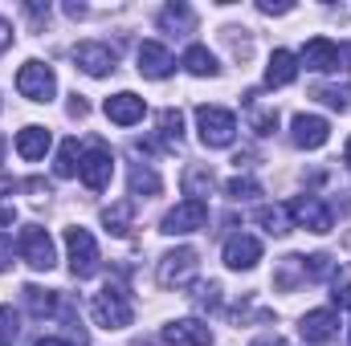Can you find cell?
Returning a JSON list of instances; mask_svg holds the SVG:
<instances>
[{
    "instance_id": "cell-38",
    "label": "cell",
    "mask_w": 351,
    "mask_h": 346,
    "mask_svg": "<svg viewBox=\"0 0 351 346\" xmlns=\"http://www.w3.org/2000/svg\"><path fill=\"white\" fill-rule=\"evenodd\" d=\"M8 45H12V25H8V21H0V53H4Z\"/></svg>"
},
{
    "instance_id": "cell-5",
    "label": "cell",
    "mask_w": 351,
    "mask_h": 346,
    "mask_svg": "<svg viewBox=\"0 0 351 346\" xmlns=\"http://www.w3.org/2000/svg\"><path fill=\"white\" fill-rule=\"evenodd\" d=\"M21 257L29 261L33 269L49 273V269L58 265V257H53V241H49V232H45V228H37V224L21 228Z\"/></svg>"
},
{
    "instance_id": "cell-21",
    "label": "cell",
    "mask_w": 351,
    "mask_h": 346,
    "mask_svg": "<svg viewBox=\"0 0 351 346\" xmlns=\"http://www.w3.org/2000/svg\"><path fill=\"white\" fill-rule=\"evenodd\" d=\"M25 306L33 318H49L58 310V293L53 289H37V285H25Z\"/></svg>"
},
{
    "instance_id": "cell-37",
    "label": "cell",
    "mask_w": 351,
    "mask_h": 346,
    "mask_svg": "<svg viewBox=\"0 0 351 346\" xmlns=\"http://www.w3.org/2000/svg\"><path fill=\"white\" fill-rule=\"evenodd\" d=\"M335 306H343V310H351V281H343V285H335Z\"/></svg>"
},
{
    "instance_id": "cell-31",
    "label": "cell",
    "mask_w": 351,
    "mask_h": 346,
    "mask_svg": "<svg viewBox=\"0 0 351 346\" xmlns=\"http://www.w3.org/2000/svg\"><path fill=\"white\" fill-rule=\"evenodd\" d=\"M258 220L265 224V232H269V237L290 232V228H286V208H262V212H258Z\"/></svg>"
},
{
    "instance_id": "cell-45",
    "label": "cell",
    "mask_w": 351,
    "mask_h": 346,
    "mask_svg": "<svg viewBox=\"0 0 351 346\" xmlns=\"http://www.w3.org/2000/svg\"><path fill=\"white\" fill-rule=\"evenodd\" d=\"M348 338H351V330H348Z\"/></svg>"
},
{
    "instance_id": "cell-29",
    "label": "cell",
    "mask_w": 351,
    "mask_h": 346,
    "mask_svg": "<svg viewBox=\"0 0 351 346\" xmlns=\"http://www.w3.org/2000/svg\"><path fill=\"white\" fill-rule=\"evenodd\" d=\"M16 334H21V318H16V310H12V306H0V346H12L16 343Z\"/></svg>"
},
{
    "instance_id": "cell-42",
    "label": "cell",
    "mask_w": 351,
    "mask_h": 346,
    "mask_svg": "<svg viewBox=\"0 0 351 346\" xmlns=\"http://www.w3.org/2000/svg\"><path fill=\"white\" fill-rule=\"evenodd\" d=\"M131 346H156V343H147V338H135V343H131Z\"/></svg>"
},
{
    "instance_id": "cell-15",
    "label": "cell",
    "mask_w": 351,
    "mask_h": 346,
    "mask_svg": "<svg viewBox=\"0 0 351 346\" xmlns=\"http://www.w3.org/2000/svg\"><path fill=\"white\" fill-rule=\"evenodd\" d=\"M258 261H262V241L258 237H250V232L229 237V245H225V265L229 269H254Z\"/></svg>"
},
{
    "instance_id": "cell-28",
    "label": "cell",
    "mask_w": 351,
    "mask_h": 346,
    "mask_svg": "<svg viewBox=\"0 0 351 346\" xmlns=\"http://www.w3.org/2000/svg\"><path fill=\"white\" fill-rule=\"evenodd\" d=\"M160 135L168 143H180L184 139V114L180 110H160Z\"/></svg>"
},
{
    "instance_id": "cell-24",
    "label": "cell",
    "mask_w": 351,
    "mask_h": 346,
    "mask_svg": "<svg viewBox=\"0 0 351 346\" xmlns=\"http://www.w3.org/2000/svg\"><path fill=\"white\" fill-rule=\"evenodd\" d=\"M160 191H164V183L152 168H143V163L131 168V196H160Z\"/></svg>"
},
{
    "instance_id": "cell-3",
    "label": "cell",
    "mask_w": 351,
    "mask_h": 346,
    "mask_svg": "<svg viewBox=\"0 0 351 346\" xmlns=\"http://www.w3.org/2000/svg\"><path fill=\"white\" fill-rule=\"evenodd\" d=\"M66 249H70V269H74V277L78 281H86L98 273V245H94V237H90L86 228H66Z\"/></svg>"
},
{
    "instance_id": "cell-30",
    "label": "cell",
    "mask_w": 351,
    "mask_h": 346,
    "mask_svg": "<svg viewBox=\"0 0 351 346\" xmlns=\"http://www.w3.org/2000/svg\"><path fill=\"white\" fill-rule=\"evenodd\" d=\"M315 98H323V102L335 106V110H348L351 106V90L348 86H315Z\"/></svg>"
},
{
    "instance_id": "cell-1",
    "label": "cell",
    "mask_w": 351,
    "mask_h": 346,
    "mask_svg": "<svg viewBox=\"0 0 351 346\" xmlns=\"http://www.w3.org/2000/svg\"><path fill=\"white\" fill-rule=\"evenodd\" d=\"M90 314H94V322H98L102 330H123V326H131L135 306H131V293H127L123 285H106L102 293H94Z\"/></svg>"
},
{
    "instance_id": "cell-20",
    "label": "cell",
    "mask_w": 351,
    "mask_h": 346,
    "mask_svg": "<svg viewBox=\"0 0 351 346\" xmlns=\"http://www.w3.org/2000/svg\"><path fill=\"white\" fill-rule=\"evenodd\" d=\"M160 29H164V33H192V29H196V16H192L188 4H168V8L160 12Z\"/></svg>"
},
{
    "instance_id": "cell-34",
    "label": "cell",
    "mask_w": 351,
    "mask_h": 346,
    "mask_svg": "<svg viewBox=\"0 0 351 346\" xmlns=\"http://www.w3.org/2000/svg\"><path fill=\"white\" fill-rule=\"evenodd\" d=\"M196 306H200V310H217V306H221V285H217V281L196 285Z\"/></svg>"
},
{
    "instance_id": "cell-7",
    "label": "cell",
    "mask_w": 351,
    "mask_h": 346,
    "mask_svg": "<svg viewBox=\"0 0 351 346\" xmlns=\"http://www.w3.org/2000/svg\"><path fill=\"white\" fill-rule=\"evenodd\" d=\"M110 151L102 147V143H90L86 155L78 159V175H82V183H86L90 191H106V183H110Z\"/></svg>"
},
{
    "instance_id": "cell-19",
    "label": "cell",
    "mask_w": 351,
    "mask_h": 346,
    "mask_svg": "<svg viewBox=\"0 0 351 346\" xmlns=\"http://www.w3.org/2000/svg\"><path fill=\"white\" fill-rule=\"evenodd\" d=\"M45 151H49V131H45V127H25V131L16 135V155H21V159L37 163Z\"/></svg>"
},
{
    "instance_id": "cell-39",
    "label": "cell",
    "mask_w": 351,
    "mask_h": 346,
    "mask_svg": "<svg viewBox=\"0 0 351 346\" xmlns=\"http://www.w3.org/2000/svg\"><path fill=\"white\" fill-rule=\"evenodd\" d=\"M250 346H286V338H278V334H265V338H254Z\"/></svg>"
},
{
    "instance_id": "cell-41",
    "label": "cell",
    "mask_w": 351,
    "mask_h": 346,
    "mask_svg": "<svg viewBox=\"0 0 351 346\" xmlns=\"http://www.w3.org/2000/svg\"><path fill=\"white\" fill-rule=\"evenodd\" d=\"M33 346H70V343H62V338H37Z\"/></svg>"
},
{
    "instance_id": "cell-36",
    "label": "cell",
    "mask_w": 351,
    "mask_h": 346,
    "mask_svg": "<svg viewBox=\"0 0 351 346\" xmlns=\"http://www.w3.org/2000/svg\"><path fill=\"white\" fill-rule=\"evenodd\" d=\"M12 265V237L8 232H0V273Z\"/></svg>"
},
{
    "instance_id": "cell-12",
    "label": "cell",
    "mask_w": 351,
    "mask_h": 346,
    "mask_svg": "<svg viewBox=\"0 0 351 346\" xmlns=\"http://www.w3.org/2000/svg\"><path fill=\"white\" fill-rule=\"evenodd\" d=\"M135 57H139V74H143V78H156V82L168 78V74L176 70V57L160 45V41H143Z\"/></svg>"
},
{
    "instance_id": "cell-16",
    "label": "cell",
    "mask_w": 351,
    "mask_h": 346,
    "mask_svg": "<svg viewBox=\"0 0 351 346\" xmlns=\"http://www.w3.org/2000/svg\"><path fill=\"white\" fill-rule=\"evenodd\" d=\"M102 110H106V118H110V122H119V127H135V122L143 118V110H147V106H143V98H139V94L123 90V94L106 98V106H102Z\"/></svg>"
},
{
    "instance_id": "cell-9",
    "label": "cell",
    "mask_w": 351,
    "mask_h": 346,
    "mask_svg": "<svg viewBox=\"0 0 351 346\" xmlns=\"http://www.w3.org/2000/svg\"><path fill=\"white\" fill-rule=\"evenodd\" d=\"M74 62H78V70L90 74V78H102V74H110L114 70V49L110 45H102V41H82L78 49H74Z\"/></svg>"
},
{
    "instance_id": "cell-2",
    "label": "cell",
    "mask_w": 351,
    "mask_h": 346,
    "mask_svg": "<svg viewBox=\"0 0 351 346\" xmlns=\"http://www.w3.org/2000/svg\"><path fill=\"white\" fill-rule=\"evenodd\" d=\"M196 127H200L204 147H229L237 135V118L221 106H196Z\"/></svg>"
},
{
    "instance_id": "cell-8",
    "label": "cell",
    "mask_w": 351,
    "mask_h": 346,
    "mask_svg": "<svg viewBox=\"0 0 351 346\" xmlns=\"http://www.w3.org/2000/svg\"><path fill=\"white\" fill-rule=\"evenodd\" d=\"M204 220H208V204H200V200H184V204H176L172 212L164 216V232H168V237H184V232L204 228Z\"/></svg>"
},
{
    "instance_id": "cell-13",
    "label": "cell",
    "mask_w": 351,
    "mask_h": 346,
    "mask_svg": "<svg viewBox=\"0 0 351 346\" xmlns=\"http://www.w3.org/2000/svg\"><path fill=\"white\" fill-rule=\"evenodd\" d=\"M164 343L168 346H208L213 343V326H204V322H196V318L168 322V326H164Z\"/></svg>"
},
{
    "instance_id": "cell-10",
    "label": "cell",
    "mask_w": 351,
    "mask_h": 346,
    "mask_svg": "<svg viewBox=\"0 0 351 346\" xmlns=\"http://www.w3.org/2000/svg\"><path fill=\"white\" fill-rule=\"evenodd\" d=\"M302 66H306V70H319V74L343 70L339 45H335V41H327V37H311V41H306V49H302Z\"/></svg>"
},
{
    "instance_id": "cell-43",
    "label": "cell",
    "mask_w": 351,
    "mask_h": 346,
    "mask_svg": "<svg viewBox=\"0 0 351 346\" xmlns=\"http://www.w3.org/2000/svg\"><path fill=\"white\" fill-rule=\"evenodd\" d=\"M348 163H351V139H348Z\"/></svg>"
},
{
    "instance_id": "cell-6",
    "label": "cell",
    "mask_w": 351,
    "mask_h": 346,
    "mask_svg": "<svg viewBox=\"0 0 351 346\" xmlns=\"http://www.w3.org/2000/svg\"><path fill=\"white\" fill-rule=\"evenodd\" d=\"M196 269H200L196 249H176V253H168L160 261V285L164 289H180V285H188L196 277Z\"/></svg>"
},
{
    "instance_id": "cell-32",
    "label": "cell",
    "mask_w": 351,
    "mask_h": 346,
    "mask_svg": "<svg viewBox=\"0 0 351 346\" xmlns=\"http://www.w3.org/2000/svg\"><path fill=\"white\" fill-rule=\"evenodd\" d=\"M229 196H233V200H254V196H262V183L237 175V179H229Z\"/></svg>"
},
{
    "instance_id": "cell-27",
    "label": "cell",
    "mask_w": 351,
    "mask_h": 346,
    "mask_svg": "<svg viewBox=\"0 0 351 346\" xmlns=\"http://www.w3.org/2000/svg\"><path fill=\"white\" fill-rule=\"evenodd\" d=\"M78 139H66L62 143V151H58V163H53V172L62 175V179H70V175H78Z\"/></svg>"
},
{
    "instance_id": "cell-44",
    "label": "cell",
    "mask_w": 351,
    "mask_h": 346,
    "mask_svg": "<svg viewBox=\"0 0 351 346\" xmlns=\"http://www.w3.org/2000/svg\"><path fill=\"white\" fill-rule=\"evenodd\" d=\"M0 155H4V139H0Z\"/></svg>"
},
{
    "instance_id": "cell-18",
    "label": "cell",
    "mask_w": 351,
    "mask_h": 346,
    "mask_svg": "<svg viewBox=\"0 0 351 346\" xmlns=\"http://www.w3.org/2000/svg\"><path fill=\"white\" fill-rule=\"evenodd\" d=\"M298 78V62L290 49H274L269 53V66H265V86H290Z\"/></svg>"
},
{
    "instance_id": "cell-26",
    "label": "cell",
    "mask_w": 351,
    "mask_h": 346,
    "mask_svg": "<svg viewBox=\"0 0 351 346\" xmlns=\"http://www.w3.org/2000/svg\"><path fill=\"white\" fill-rule=\"evenodd\" d=\"M184 191L204 204V196L213 191V172H208V168H188V172H184Z\"/></svg>"
},
{
    "instance_id": "cell-11",
    "label": "cell",
    "mask_w": 351,
    "mask_h": 346,
    "mask_svg": "<svg viewBox=\"0 0 351 346\" xmlns=\"http://www.w3.org/2000/svg\"><path fill=\"white\" fill-rule=\"evenodd\" d=\"M290 216H294L302 228H311V232H331V208H327L323 200H315V196H298V200L290 204Z\"/></svg>"
},
{
    "instance_id": "cell-33",
    "label": "cell",
    "mask_w": 351,
    "mask_h": 346,
    "mask_svg": "<svg viewBox=\"0 0 351 346\" xmlns=\"http://www.w3.org/2000/svg\"><path fill=\"white\" fill-rule=\"evenodd\" d=\"M302 269H306V277H327V273L335 269V257H327V253H315V257H302Z\"/></svg>"
},
{
    "instance_id": "cell-35",
    "label": "cell",
    "mask_w": 351,
    "mask_h": 346,
    "mask_svg": "<svg viewBox=\"0 0 351 346\" xmlns=\"http://www.w3.org/2000/svg\"><path fill=\"white\" fill-rule=\"evenodd\" d=\"M254 131H258V135H274V131H278V110H262V106H258V110H254Z\"/></svg>"
},
{
    "instance_id": "cell-17",
    "label": "cell",
    "mask_w": 351,
    "mask_h": 346,
    "mask_svg": "<svg viewBox=\"0 0 351 346\" xmlns=\"http://www.w3.org/2000/svg\"><path fill=\"white\" fill-rule=\"evenodd\" d=\"M302 338L306 343H315V346H323V343H331L335 334H339V318L331 314V310H311L306 318H302Z\"/></svg>"
},
{
    "instance_id": "cell-4",
    "label": "cell",
    "mask_w": 351,
    "mask_h": 346,
    "mask_svg": "<svg viewBox=\"0 0 351 346\" xmlns=\"http://www.w3.org/2000/svg\"><path fill=\"white\" fill-rule=\"evenodd\" d=\"M16 90H21V98H29V102H49L53 98V70L45 66V62H25L21 66V74H16Z\"/></svg>"
},
{
    "instance_id": "cell-40",
    "label": "cell",
    "mask_w": 351,
    "mask_h": 346,
    "mask_svg": "<svg viewBox=\"0 0 351 346\" xmlns=\"http://www.w3.org/2000/svg\"><path fill=\"white\" fill-rule=\"evenodd\" d=\"M66 12H70V16L78 21V16H86V4H66Z\"/></svg>"
},
{
    "instance_id": "cell-22",
    "label": "cell",
    "mask_w": 351,
    "mask_h": 346,
    "mask_svg": "<svg viewBox=\"0 0 351 346\" xmlns=\"http://www.w3.org/2000/svg\"><path fill=\"white\" fill-rule=\"evenodd\" d=\"M298 281H306V269H302V257H282L278 261V273H274V285L286 293V289H294Z\"/></svg>"
},
{
    "instance_id": "cell-23",
    "label": "cell",
    "mask_w": 351,
    "mask_h": 346,
    "mask_svg": "<svg viewBox=\"0 0 351 346\" xmlns=\"http://www.w3.org/2000/svg\"><path fill=\"white\" fill-rule=\"evenodd\" d=\"M184 70L196 74V78H213V74H217V57H213L204 45H192V49L184 53Z\"/></svg>"
},
{
    "instance_id": "cell-25",
    "label": "cell",
    "mask_w": 351,
    "mask_h": 346,
    "mask_svg": "<svg viewBox=\"0 0 351 346\" xmlns=\"http://www.w3.org/2000/svg\"><path fill=\"white\" fill-rule=\"evenodd\" d=\"M102 224H106V232L127 237V232H131V204H127V200H123V204H110V208L102 212Z\"/></svg>"
},
{
    "instance_id": "cell-14",
    "label": "cell",
    "mask_w": 351,
    "mask_h": 346,
    "mask_svg": "<svg viewBox=\"0 0 351 346\" xmlns=\"http://www.w3.org/2000/svg\"><path fill=\"white\" fill-rule=\"evenodd\" d=\"M294 143L302 147V151H315V147H323L327 139H331V127H327V118H319V114H294Z\"/></svg>"
}]
</instances>
